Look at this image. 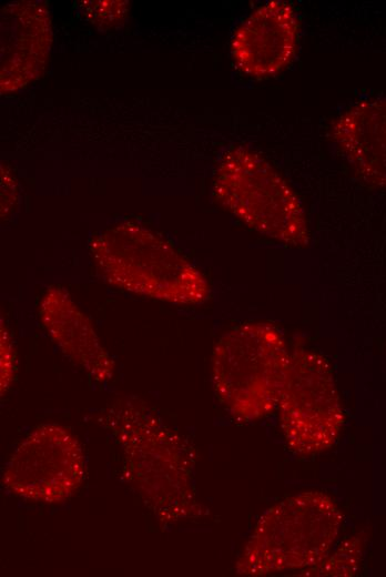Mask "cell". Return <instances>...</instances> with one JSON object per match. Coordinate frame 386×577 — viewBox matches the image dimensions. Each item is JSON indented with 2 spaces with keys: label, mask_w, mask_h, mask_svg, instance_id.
Listing matches in <instances>:
<instances>
[{
  "label": "cell",
  "mask_w": 386,
  "mask_h": 577,
  "mask_svg": "<svg viewBox=\"0 0 386 577\" xmlns=\"http://www.w3.org/2000/svg\"><path fill=\"white\" fill-rule=\"evenodd\" d=\"M120 446L123 473L161 526L205 515L197 502L192 445L156 414L131 401L99 417Z\"/></svg>",
  "instance_id": "cell-1"
},
{
  "label": "cell",
  "mask_w": 386,
  "mask_h": 577,
  "mask_svg": "<svg viewBox=\"0 0 386 577\" xmlns=\"http://www.w3.org/2000/svg\"><path fill=\"white\" fill-rule=\"evenodd\" d=\"M90 253L102 277L118 288L177 305L211 296L205 275L172 244L135 223L95 234Z\"/></svg>",
  "instance_id": "cell-2"
},
{
  "label": "cell",
  "mask_w": 386,
  "mask_h": 577,
  "mask_svg": "<svg viewBox=\"0 0 386 577\" xmlns=\"http://www.w3.org/2000/svg\"><path fill=\"white\" fill-rule=\"evenodd\" d=\"M342 519L335 502L323 492L278 502L258 518L236 560V574L266 576L318 564L331 553Z\"/></svg>",
  "instance_id": "cell-3"
},
{
  "label": "cell",
  "mask_w": 386,
  "mask_h": 577,
  "mask_svg": "<svg viewBox=\"0 0 386 577\" xmlns=\"http://www.w3.org/2000/svg\"><path fill=\"white\" fill-rule=\"evenodd\" d=\"M291 360L286 341L266 322L228 330L215 344L211 373L215 395L235 419L251 422L278 404Z\"/></svg>",
  "instance_id": "cell-4"
},
{
  "label": "cell",
  "mask_w": 386,
  "mask_h": 577,
  "mask_svg": "<svg viewBox=\"0 0 386 577\" xmlns=\"http://www.w3.org/2000/svg\"><path fill=\"white\" fill-rule=\"evenodd\" d=\"M217 202L260 234L304 247L311 232L304 206L287 180L260 153L236 145L221 156L213 179Z\"/></svg>",
  "instance_id": "cell-5"
},
{
  "label": "cell",
  "mask_w": 386,
  "mask_h": 577,
  "mask_svg": "<svg viewBox=\"0 0 386 577\" xmlns=\"http://www.w3.org/2000/svg\"><path fill=\"white\" fill-rule=\"evenodd\" d=\"M277 408L292 452L314 455L335 443L344 411L332 367L323 355L302 347L291 353Z\"/></svg>",
  "instance_id": "cell-6"
},
{
  "label": "cell",
  "mask_w": 386,
  "mask_h": 577,
  "mask_svg": "<svg viewBox=\"0 0 386 577\" xmlns=\"http://www.w3.org/2000/svg\"><path fill=\"white\" fill-rule=\"evenodd\" d=\"M85 475L79 441L57 424L38 426L7 462L2 484L13 495L47 504L69 498Z\"/></svg>",
  "instance_id": "cell-7"
},
{
  "label": "cell",
  "mask_w": 386,
  "mask_h": 577,
  "mask_svg": "<svg viewBox=\"0 0 386 577\" xmlns=\"http://www.w3.org/2000/svg\"><path fill=\"white\" fill-rule=\"evenodd\" d=\"M299 38L295 8L271 0L254 9L235 29L231 51L236 68L246 75H276L294 58Z\"/></svg>",
  "instance_id": "cell-8"
},
{
  "label": "cell",
  "mask_w": 386,
  "mask_h": 577,
  "mask_svg": "<svg viewBox=\"0 0 386 577\" xmlns=\"http://www.w3.org/2000/svg\"><path fill=\"white\" fill-rule=\"evenodd\" d=\"M39 317L61 352L93 379L105 383L114 376V362L96 332L69 293L51 286L42 295Z\"/></svg>",
  "instance_id": "cell-9"
},
{
  "label": "cell",
  "mask_w": 386,
  "mask_h": 577,
  "mask_svg": "<svg viewBox=\"0 0 386 577\" xmlns=\"http://www.w3.org/2000/svg\"><path fill=\"white\" fill-rule=\"evenodd\" d=\"M331 136L364 181L386 190V98L349 105L333 121Z\"/></svg>",
  "instance_id": "cell-10"
},
{
  "label": "cell",
  "mask_w": 386,
  "mask_h": 577,
  "mask_svg": "<svg viewBox=\"0 0 386 577\" xmlns=\"http://www.w3.org/2000/svg\"><path fill=\"white\" fill-rule=\"evenodd\" d=\"M2 17L1 85L6 90L26 85L40 72L50 42L47 10L37 2L7 7Z\"/></svg>",
  "instance_id": "cell-11"
},
{
  "label": "cell",
  "mask_w": 386,
  "mask_h": 577,
  "mask_svg": "<svg viewBox=\"0 0 386 577\" xmlns=\"http://www.w3.org/2000/svg\"><path fill=\"white\" fill-rule=\"evenodd\" d=\"M360 554V540L349 538L318 564L302 569V576H349L354 574Z\"/></svg>",
  "instance_id": "cell-12"
},
{
  "label": "cell",
  "mask_w": 386,
  "mask_h": 577,
  "mask_svg": "<svg viewBox=\"0 0 386 577\" xmlns=\"http://www.w3.org/2000/svg\"><path fill=\"white\" fill-rule=\"evenodd\" d=\"M17 356L12 337L7 327L1 324V394L8 389L14 379Z\"/></svg>",
  "instance_id": "cell-13"
}]
</instances>
